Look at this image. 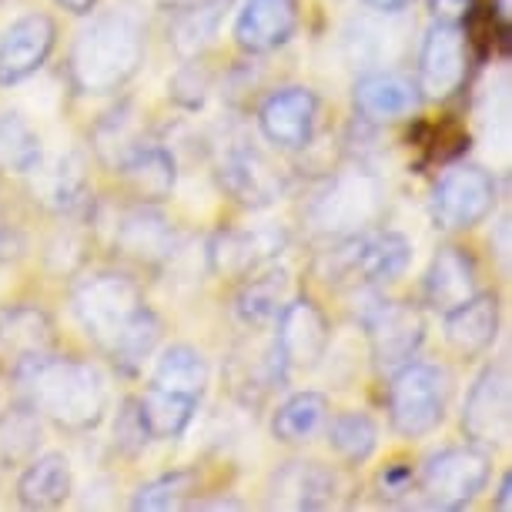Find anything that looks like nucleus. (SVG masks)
<instances>
[{"label": "nucleus", "instance_id": "obj_24", "mask_svg": "<svg viewBox=\"0 0 512 512\" xmlns=\"http://www.w3.org/2000/svg\"><path fill=\"white\" fill-rule=\"evenodd\" d=\"M422 104V91L412 77L395 71H372L355 81V108L369 121H395Z\"/></svg>", "mask_w": 512, "mask_h": 512}, {"label": "nucleus", "instance_id": "obj_18", "mask_svg": "<svg viewBox=\"0 0 512 512\" xmlns=\"http://www.w3.org/2000/svg\"><path fill=\"white\" fill-rule=\"evenodd\" d=\"M114 248H118L124 258H131V262L154 268L175 258L178 235H175V225H171L158 208L138 205L118 221Z\"/></svg>", "mask_w": 512, "mask_h": 512}, {"label": "nucleus", "instance_id": "obj_19", "mask_svg": "<svg viewBox=\"0 0 512 512\" xmlns=\"http://www.w3.org/2000/svg\"><path fill=\"white\" fill-rule=\"evenodd\" d=\"M338 476L322 462H285L268 482L272 509H328L335 502Z\"/></svg>", "mask_w": 512, "mask_h": 512}, {"label": "nucleus", "instance_id": "obj_8", "mask_svg": "<svg viewBox=\"0 0 512 512\" xmlns=\"http://www.w3.org/2000/svg\"><path fill=\"white\" fill-rule=\"evenodd\" d=\"M496 178L479 164H452L432 191V215L439 228L469 231L486 221L496 208Z\"/></svg>", "mask_w": 512, "mask_h": 512}, {"label": "nucleus", "instance_id": "obj_39", "mask_svg": "<svg viewBox=\"0 0 512 512\" xmlns=\"http://www.w3.org/2000/svg\"><path fill=\"white\" fill-rule=\"evenodd\" d=\"M412 479L415 476L405 462H392V466L379 476V489H382V496H405V492L412 489Z\"/></svg>", "mask_w": 512, "mask_h": 512}, {"label": "nucleus", "instance_id": "obj_9", "mask_svg": "<svg viewBox=\"0 0 512 512\" xmlns=\"http://www.w3.org/2000/svg\"><path fill=\"white\" fill-rule=\"evenodd\" d=\"M218 181L245 208H268L285 195V171L251 141H231L221 151Z\"/></svg>", "mask_w": 512, "mask_h": 512}, {"label": "nucleus", "instance_id": "obj_2", "mask_svg": "<svg viewBox=\"0 0 512 512\" xmlns=\"http://www.w3.org/2000/svg\"><path fill=\"white\" fill-rule=\"evenodd\" d=\"M27 385L31 405L64 432H88L108 412V385L91 362L71 355H44L17 375Z\"/></svg>", "mask_w": 512, "mask_h": 512}, {"label": "nucleus", "instance_id": "obj_14", "mask_svg": "<svg viewBox=\"0 0 512 512\" xmlns=\"http://www.w3.org/2000/svg\"><path fill=\"white\" fill-rule=\"evenodd\" d=\"M328 318L318 308L312 298H292L288 305H282L278 312V332H275V345L282 362L292 369H315L318 362L325 359L328 349Z\"/></svg>", "mask_w": 512, "mask_h": 512}, {"label": "nucleus", "instance_id": "obj_27", "mask_svg": "<svg viewBox=\"0 0 512 512\" xmlns=\"http://www.w3.org/2000/svg\"><path fill=\"white\" fill-rule=\"evenodd\" d=\"M74 476L71 462L61 452H47V456H34L27 469L17 479V499L24 509H57L71 496Z\"/></svg>", "mask_w": 512, "mask_h": 512}, {"label": "nucleus", "instance_id": "obj_5", "mask_svg": "<svg viewBox=\"0 0 512 512\" xmlns=\"http://www.w3.org/2000/svg\"><path fill=\"white\" fill-rule=\"evenodd\" d=\"M412 262V245L399 231H359L342 238V245L325 255L322 275L328 282H359V285H389L405 275Z\"/></svg>", "mask_w": 512, "mask_h": 512}, {"label": "nucleus", "instance_id": "obj_17", "mask_svg": "<svg viewBox=\"0 0 512 512\" xmlns=\"http://www.w3.org/2000/svg\"><path fill=\"white\" fill-rule=\"evenodd\" d=\"M54 352V322L37 305H11L0 312V362L14 375Z\"/></svg>", "mask_w": 512, "mask_h": 512}, {"label": "nucleus", "instance_id": "obj_30", "mask_svg": "<svg viewBox=\"0 0 512 512\" xmlns=\"http://www.w3.org/2000/svg\"><path fill=\"white\" fill-rule=\"evenodd\" d=\"M328 422V399L322 392H298L272 415V436L288 446L315 439Z\"/></svg>", "mask_w": 512, "mask_h": 512}, {"label": "nucleus", "instance_id": "obj_6", "mask_svg": "<svg viewBox=\"0 0 512 512\" xmlns=\"http://www.w3.org/2000/svg\"><path fill=\"white\" fill-rule=\"evenodd\" d=\"M449 405V375L432 362H405L389 385V422L402 439L439 429Z\"/></svg>", "mask_w": 512, "mask_h": 512}, {"label": "nucleus", "instance_id": "obj_10", "mask_svg": "<svg viewBox=\"0 0 512 512\" xmlns=\"http://www.w3.org/2000/svg\"><path fill=\"white\" fill-rule=\"evenodd\" d=\"M469 71V34L456 21H436L419 51V91L442 101L456 94Z\"/></svg>", "mask_w": 512, "mask_h": 512}, {"label": "nucleus", "instance_id": "obj_21", "mask_svg": "<svg viewBox=\"0 0 512 512\" xmlns=\"http://www.w3.org/2000/svg\"><path fill=\"white\" fill-rule=\"evenodd\" d=\"M124 185L141 205H161L171 198L178 185V164L175 154L161 144H134V148L118 161Z\"/></svg>", "mask_w": 512, "mask_h": 512}, {"label": "nucleus", "instance_id": "obj_1", "mask_svg": "<svg viewBox=\"0 0 512 512\" xmlns=\"http://www.w3.org/2000/svg\"><path fill=\"white\" fill-rule=\"evenodd\" d=\"M94 14V11H91ZM148 51V21L138 0H114L91 17L71 47L74 88L84 94H114L141 71Z\"/></svg>", "mask_w": 512, "mask_h": 512}, {"label": "nucleus", "instance_id": "obj_44", "mask_svg": "<svg viewBox=\"0 0 512 512\" xmlns=\"http://www.w3.org/2000/svg\"><path fill=\"white\" fill-rule=\"evenodd\" d=\"M509 492H512V482H509V476H506V479H502V486H499V499H496V506H499L502 512H509V509H512Z\"/></svg>", "mask_w": 512, "mask_h": 512}, {"label": "nucleus", "instance_id": "obj_32", "mask_svg": "<svg viewBox=\"0 0 512 512\" xmlns=\"http://www.w3.org/2000/svg\"><path fill=\"white\" fill-rule=\"evenodd\" d=\"M151 385L168 389V392L191 395V399L201 402V395H205V389H208L205 355H201L198 349H191V345H171V349H164L158 365H154Z\"/></svg>", "mask_w": 512, "mask_h": 512}, {"label": "nucleus", "instance_id": "obj_23", "mask_svg": "<svg viewBox=\"0 0 512 512\" xmlns=\"http://www.w3.org/2000/svg\"><path fill=\"white\" fill-rule=\"evenodd\" d=\"M288 365L278 355L275 338L265 349H238L228 362V382L238 402L262 405L268 395L285 385Z\"/></svg>", "mask_w": 512, "mask_h": 512}, {"label": "nucleus", "instance_id": "obj_11", "mask_svg": "<svg viewBox=\"0 0 512 512\" xmlns=\"http://www.w3.org/2000/svg\"><path fill=\"white\" fill-rule=\"evenodd\" d=\"M365 328H369L372 359L379 369L395 372L405 362L419 355L425 342V318L409 302H382L365 315Z\"/></svg>", "mask_w": 512, "mask_h": 512}, {"label": "nucleus", "instance_id": "obj_28", "mask_svg": "<svg viewBox=\"0 0 512 512\" xmlns=\"http://www.w3.org/2000/svg\"><path fill=\"white\" fill-rule=\"evenodd\" d=\"M248 282L241 285V292L235 298V315L241 325L248 328H262L268 322H275L278 312L285 305V288H288V278L282 268H258V272L245 275Z\"/></svg>", "mask_w": 512, "mask_h": 512}, {"label": "nucleus", "instance_id": "obj_42", "mask_svg": "<svg viewBox=\"0 0 512 512\" xmlns=\"http://www.w3.org/2000/svg\"><path fill=\"white\" fill-rule=\"evenodd\" d=\"M365 4H369L372 11H379V14H399V11H405V7L412 4V0H365Z\"/></svg>", "mask_w": 512, "mask_h": 512}, {"label": "nucleus", "instance_id": "obj_22", "mask_svg": "<svg viewBox=\"0 0 512 512\" xmlns=\"http://www.w3.org/2000/svg\"><path fill=\"white\" fill-rule=\"evenodd\" d=\"M422 292L429 308H436L442 315H446L449 308L469 302V298L479 292L476 258H472L466 248H456V245L439 248V255L432 258L429 272H425Z\"/></svg>", "mask_w": 512, "mask_h": 512}, {"label": "nucleus", "instance_id": "obj_4", "mask_svg": "<svg viewBox=\"0 0 512 512\" xmlns=\"http://www.w3.org/2000/svg\"><path fill=\"white\" fill-rule=\"evenodd\" d=\"M141 308V288L124 272H94L74 288V315L101 352L118 342Z\"/></svg>", "mask_w": 512, "mask_h": 512}, {"label": "nucleus", "instance_id": "obj_41", "mask_svg": "<svg viewBox=\"0 0 512 512\" xmlns=\"http://www.w3.org/2000/svg\"><path fill=\"white\" fill-rule=\"evenodd\" d=\"M191 509H245V502L241 499H195L188 502Z\"/></svg>", "mask_w": 512, "mask_h": 512}, {"label": "nucleus", "instance_id": "obj_36", "mask_svg": "<svg viewBox=\"0 0 512 512\" xmlns=\"http://www.w3.org/2000/svg\"><path fill=\"white\" fill-rule=\"evenodd\" d=\"M198 489V472L195 469H178V472H168V476L148 482L134 492V502L131 509H144V512H164V509H178L185 506L188 496H195Z\"/></svg>", "mask_w": 512, "mask_h": 512}, {"label": "nucleus", "instance_id": "obj_15", "mask_svg": "<svg viewBox=\"0 0 512 512\" xmlns=\"http://www.w3.org/2000/svg\"><path fill=\"white\" fill-rule=\"evenodd\" d=\"M318 98L308 88H278L258 108V128L265 141L282 151H302L312 144Z\"/></svg>", "mask_w": 512, "mask_h": 512}, {"label": "nucleus", "instance_id": "obj_33", "mask_svg": "<svg viewBox=\"0 0 512 512\" xmlns=\"http://www.w3.org/2000/svg\"><path fill=\"white\" fill-rule=\"evenodd\" d=\"M161 332H164L161 318L154 315L148 305H144L141 312H138V318H134V322L124 328V335L104 355H108L111 365L121 375H138L144 369V362H148L151 355H154V349H158Z\"/></svg>", "mask_w": 512, "mask_h": 512}, {"label": "nucleus", "instance_id": "obj_29", "mask_svg": "<svg viewBox=\"0 0 512 512\" xmlns=\"http://www.w3.org/2000/svg\"><path fill=\"white\" fill-rule=\"evenodd\" d=\"M44 161L41 134L14 108H0V171L34 175Z\"/></svg>", "mask_w": 512, "mask_h": 512}, {"label": "nucleus", "instance_id": "obj_37", "mask_svg": "<svg viewBox=\"0 0 512 512\" xmlns=\"http://www.w3.org/2000/svg\"><path fill=\"white\" fill-rule=\"evenodd\" d=\"M94 148L101 151V158L108 164H118L124 154L134 148V111L131 104H124V108L111 111L108 118L98 124V131H94Z\"/></svg>", "mask_w": 512, "mask_h": 512}, {"label": "nucleus", "instance_id": "obj_34", "mask_svg": "<svg viewBox=\"0 0 512 512\" xmlns=\"http://www.w3.org/2000/svg\"><path fill=\"white\" fill-rule=\"evenodd\" d=\"M44 442L41 429V412L31 402H17L14 409H7V415L0 419V459L7 466H21L37 456Z\"/></svg>", "mask_w": 512, "mask_h": 512}, {"label": "nucleus", "instance_id": "obj_45", "mask_svg": "<svg viewBox=\"0 0 512 512\" xmlns=\"http://www.w3.org/2000/svg\"><path fill=\"white\" fill-rule=\"evenodd\" d=\"M439 11H462L466 7V0H436Z\"/></svg>", "mask_w": 512, "mask_h": 512}, {"label": "nucleus", "instance_id": "obj_16", "mask_svg": "<svg viewBox=\"0 0 512 512\" xmlns=\"http://www.w3.org/2000/svg\"><path fill=\"white\" fill-rule=\"evenodd\" d=\"M57 27L47 14H27L0 37V88H14L47 64Z\"/></svg>", "mask_w": 512, "mask_h": 512}, {"label": "nucleus", "instance_id": "obj_38", "mask_svg": "<svg viewBox=\"0 0 512 512\" xmlns=\"http://www.w3.org/2000/svg\"><path fill=\"white\" fill-rule=\"evenodd\" d=\"M148 442H151V432H148V425H144L141 402L128 399L121 405L118 422H114V446H118L128 459H134V456H141Z\"/></svg>", "mask_w": 512, "mask_h": 512}, {"label": "nucleus", "instance_id": "obj_20", "mask_svg": "<svg viewBox=\"0 0 512 512\" xmlns=\"http://www.w3.org/2000/svg\"><path fill=\"white\" fill-rule=\"evenodd\" d=\"M295 0H245L235 21V41L248 54H268L295 34Z\"/></svg>", "mask_w": 512, "mask_h": 512}, {"label": "nucleus", "instance_id": "obj_26", "mask_svg": "<svg viewBox=\"0 0 512 512\" xmlns=\"http://www.w3.org/2000/svg\"><path fill=\"white\" fill-rule=\"evenodd\" d=\"M499 335L496 295H472L446 312V338L459 355H482Z\"/></svg>", "mask_w": 512, "mask_h": 512}, {"label": "nucleus", "instance_id": "obj_40", "mask_svg": "<svg viewBox=\"0 0 512 512\" xmlns=\"http://www.w3.org/2000/svg\"><path fill=\"white\" fill-rule=\"evenodd\" d=\"M21 245H24L21 235H17L11 225H4V221H0V262H11L17 251H21Z\"/></svg>", "mask_w": 512, "mask_h": 512}, {"label": "nucleus", "instance_id": "obj_31", "mask_svg": "<svg viewBox=\"0 0 512 512\" xmlns=\"http://www.w3.org/2000/svg\"><path fill=\"white\" fill-rule=\"evenodd\" d=\"M138 402H141V415H144V425H148L151 439H181L198 412V399L158 389V385H151Z\"/></svg>", "mask_w": 512, "mask_h": 512}, {"label": "nucleus", "instance_id": "obj_3", "mask_svg": "<svg viewBox=\"0 0 512 512\" xmlns=\"http://www.w3.org/2000/svg\"><path fill=\"white\" fill-rule=\"evenodd\" d=\"M385 208V188L372 171L345 168L335 178H328L312 195L308 205V221L315 231L332 238L359 235L382 215Z\"/></svg>", "mask_w": 512, "mask_h": 512}, {"label": "nucleus", "instance_id": "obj_35", "mask_svg": "<svg viewBox=\"0 0 512 512\" xmlns=\"http://www.w3.org/2000/svg\"><path fill=\"white\" fill-rule=\"evenodd\" d=\"M328 446L349 466H362L379 449V425L365 412H342L328 425Z\"/></svg>", "mask_w": 512, "mask_h": 512}, {"label": "nucleus", "instance_id": "obj_13", "mask_svg": "<svg viewBox=\"0 0 512 512\" xmlns=\"http://www.w3.org/2000/svg\"><path fill=\"white\" fill-rule=\"evenodd\" d=\"M509 405V372L506 365H489L472 382L466 395V409H462V429L479 446H502L509 439L512 422Z\"/></svg>", "mask_w": 512, "mask_h": 512}, {"label": "nucleus", "instance_id": "obj_7", "mask_svg": "<svg viewBox=\"0 0 512 512\" xmlns=\"http://www.w3.org/2000/svg\"><path fill=\"white\" fill-rule=\"evenodd\" d=\"M489 456L472 446H452L425 459L419 492L432 509H466L489 482Z\"/></svg>", "mask_w": 512, "mask_h": 512}, {"label": "nucleus", "instance_id": "obj_12", "mask_svg": "<svg viewBox=\"0 0 512 512\" xmlns=\"http://www.w3.org/2000/svg\"><path fill=\"white\" fill-rule=\"evenodd\" d=\"M288 245V231L278 225L228 228L208 241V268L225 278H245L272 265Z\"/></svg>", "mask_w": 512, "mask_h": 512}, {"label": "nucleus", "instance_id": "obj_25", "mask_svg": "<svg viewBox=\"0 0 512 512\" xmlns=\"http://www.w3.org/2000/svg\"><path fill=\"white\" fill-rule=\"evenodd\" d=\"M34 195L47 211H57V215H81L91 201L88 164H84L81 154H61L51 168H44L41 175H37Z\"/></svg>", "mask_w": 512, "mask_h": 512}, {"label": "nucleus", "instance_id": "obj_43", "mask_svg": "<svg viewBox=\"0 0 512 512\" xmlns=\"http://www.w3.org/2000/svg\"><path fill=\"white\" fill-rule=\"evenodd\" d=\"M57 4H61L64 11L77 14V17H88L94 7H98V0H57Z\"/></svg>", "mask_w": 512, "mask_h": 512}]
</instances>
